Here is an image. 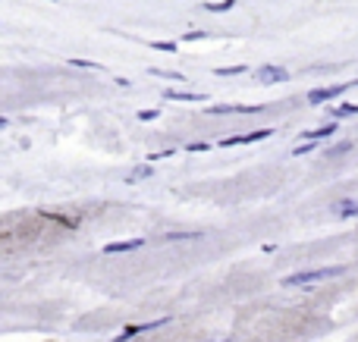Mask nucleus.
Wrapping results in <instances>:
<instances>
[{
	"label": "nucleus",
	"instance_id": "11",
	"mask_svg": "<svg viewBox=\"0 0 358 342\" xmlns=\"http://www.w3.org/2000/svg\"><path fill=\"white\" fill-rule=\"evenodd\" d=\"M352 85H358V82H352Z\"/></svg>",
	"mask_w": 358,
	"mask_h": 342
},
{
	"label": "nucleus",
	"instance_id": "2",
	"mask_svg": "<svg viewBox=\"0 0 358 342\" xmlns=\"http://www.w3.org/2000/svg\"><path fill=\"white\" fill-rule=\"evenodd\" d=\"M343 91H346V85H330V88H314L311 95H308V101H311V104H323V101H330V98L343 95Z\"/></svg>",
	"mask_w": 358,
	"mask_h": 342
},
{
	"label": "nucleus",
	"instance_id": "6",
	"mask_svg": "<svg viewBox=\"0 0 358 342\" xmlns=\"http://www.w3.org/2000/svg\"><path fill=\"white\" fill-rule=\"evenodd\" d=\"M236 6V0H223V3H208L204 10H211V13H226V10H233Z\"/></svg>",
	"mask_w": 358,
	"mask_h": 342
},
{
	"label": "nucleus",
	"instance_id": "9",
	"mask_svg": "<svg viewBox=\"0 0 358 342\" xmlns=\"http://www.w3.org/2000/svg\"><path fill=\"white\" fill-rule=\"evenodd\" d=\"M151 75H160V79H176V82H182V75H179V72H167V69H151Z\"/></svg>",
	"mask_w": 358,
	"mask_h": 342
},
{
	"label": "nucleus",
	"instance_id": "1",
	"mask_svg": "<svg viewBox=\"0 0 358 342\" xmlns=\"http://www.w3.org/2000/svg\"><path fill=\"white\" fill-rule=\"evenodd\" d=\"M286 79H289V72L283 69V66H261V69H258V82H264V85L286 82Z\"/></svg>",
	"mask_w": 358,
	"mask_h": 342
},
{
	"label": "nucleus",
	"instance_id": "7",
	"mask_svg": "<svg viewBox=\"0 0 358 342\" xmlns=\"http://www.w3.org/2000/svg\"><path fill=\"white\" fill-rule=\"evenodd\" d=\"M239 72H245V66H220L217 75H239Z\"/></svg>",
	"mask_w": 358,
	"mask_h": 342
},
{
	"label": "nucleus",
	"instance_id": "5",
	"mask_svg": "<svg viewBox=\"0 0 358 342\" xmlns=\"http://www.w3.org/2000/svg\"><path fill=\"white\" fill-rule=\"evenodd\" d=\"M333 116H358V104H339L333 110Z\"/></svg>",
	"mask_w": 358,
	"mask_h": 342
},
{
	"label": "nucleus",
	"instance_id": "3",
	"mask_svg": "<svg viewBox=\"0 0 358 342\" xmlns=\"http://www.w3.org/2000/svg\"><path fill=\"white\" fill-rule=\"evenodd\" d=\"M167 98L170 101H192V104H201L204 101V95H195V91H176V88H170Z\"/></svg>",
	"mask_w": 358,
	"mask_h": 342
},
{
	"label": "nucleus",
	"instance_id": "4",
	"mask_svg": "<svg viewBox=\"0 0 358 342\" xmlns=\"http://www.w3.org/2000/svg\"><path fill=\"white\" fill-rule=\"evenodd\" d=\"M267 129H261V132H251V135H239V138H223V144H239V141H261V138H267Z\"/></svg>",
	"mask_w": 358,
	"mask_h": 342
},
{
	"label": "nucleus",
	"instance_id": "8",
	"mask_svg": "<svg viewBox=\"0 0 358 342\" xmlns=\"http://www.w3.org/2000/svg\"><path fill=\"white\" fill-rule=\"evenodd\" d=\"M333 129H336V126H327V129H314V132H308V138H327V135H333Z\"/></svg>",
	"mask_w": 358,
	"mask_h": 342
},
{
	"label": "nucleus",
	"instance_id": "10",
	"mask_svg": "<svg viewBox=\"0 0 358 342\" xmlns=\"http://www.w3.org/2000/svg\"><path fill=\"white\" fill-rule=\"evenodd\" d=\"M154 47H157V50H176L173 41H154Z\"/></svg>",
	"mask_w": 358,
	"mask_h": 342
}]
</instances>
